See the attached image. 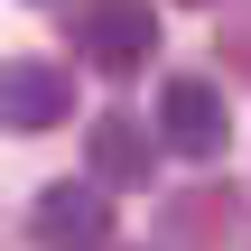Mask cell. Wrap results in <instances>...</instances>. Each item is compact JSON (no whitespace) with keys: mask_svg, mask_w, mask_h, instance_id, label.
I'll use <instances>...</instances> for the list:
<instances>
[{"mask_svg":"<svg viewBox=\"0 0 251 251\" xmlns=\"http://www.w3.org/2000/svg\"><path fill=\"white\" fill-rule=\"evenodd\" d=\"M65 37H75V56L93 65V75H140L149 56H158V9L149 0H75V19H65Z\"/></svg>","mask_w":251,"mask_h":251,"instance_id":"1","label":"cell"},{"mask_svg":"<svg viewBox=\"0 0 251 251\" xmlns=\"http://www.w3.org/2000/svg\"><path fill=\"white\" fill-rule=\"evenodd\" d=\"M65 112H75V75H65L56 56H0V130L37 140V130H56Z\"/></svg>","mask_w":251,"mask_h":251,"instance_id":"2","label":"cell"},{"mask_svg":"<svg viewBox=\"0 0 251 251\" xmlns=\"http://www.w3.org/2000/svg\"><path fill=\"white\" fill-rule=\"evenodd\" d=\"M28 233L37 251H112V205H102V186L84 177H56V186H37V205H28Z\"/></svg>","mask_w":251,"mask_h":251,"instance_id":"3","label":"cell"},{"mask_svg":"<svg viewBox=\"0 0 251 251\" xmlns=\"http://www.w3.org/2000/svg\"><path fill=\"white\" fill-rule=\"evenodd\" d=\"M158 140H168L177 158H224V140H233L224 93H214L205 75H168V93H158Z\"/></svg>","mask_w":251,"mask_h":251,"instance_id":"4","label":"cell"},{"mask_svg":"<svg viewBox=\"0 0 251 251\" xmlns=\"http://www.w3.org/2000/svg\"><path fill=\"white\" fill-rule=\"evenodd\" d=\"M84 158H93V186H149V177H158V140H149V121H130V112H102V121L84 130Z\"/></svg>","mask_w":251,"mask_h":251,"instance_id":"5","label":"cell"},{"mask_svg":"<svg viewBox=\"0 0 251 251\" xmlns=\"http://www.w3.org/2000/svg\"><path fill=\"white\" fill-rule=\"evenodd\" d=\"M168 233L177 251H233V186H196L168 205Z\"/></svg>","mask_w":251,"mask_h":251,"instance_id":"6","label":"cell"},{"mask_svg":"<svg viewBox=\"0 0 251 251\" xmlns=\"http://www.w3.org/2000/svg\"><path fill=\"white\" fill-rule=\"evenodd\" d=\"M214 56H224V75H242V84H251V9L224 28V47H214Z\"/></svg>","mask_w":251,"mask_h":251,"instance_id":"7","label":"cell"}]
</instances>
